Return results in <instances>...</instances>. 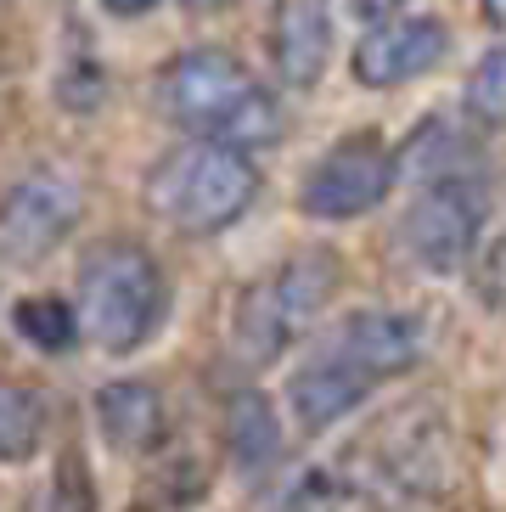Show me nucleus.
<instances>
[{
    "label": "nucleus",
    "instance_id": "obj_1",
    "mask_svg": "<svg viewBox=\"0 0 506 512\" xmlns=\"http://www.w3.org/2000/svg\"><path fill=\"white\" fill-rule=\"evenodd\" d=\"M158 107L192 141H214V147L237 152H259L270 141H282L287 130L276 91L242 57L220 46H192L169 57L158 74Z\"/></svg>",
    "mask_w": 506,
    "mask_h": 512
},
{
    "label": "nucleus",
    "instance_id": "obj_2",
    "mask_svg": "<svg viewBox=\"0 0 506 512\" xmlns=\"http://www.w3.org/2000/svg\"><path fill=\"white\" fill-rule=\"evenodd\" d=\"M164 265L130 237L90 242L74 271L79 327L107 355H135L164 321Z\"/></svg>",
    "mask_w": 506,
    "mask_h": 512
},
{
    "label": "nucleus",
    "instance_id": "obj_3",
    "mask_svg": "<svg viewBox=\"0 0 506 512\" xmlns=\"http://www.w3.org/2000/svg\"><path fill=\"white\" fill-rule=\"evenodd\" d=\"M259 197V169L248 152L214 147V141H186L164 152L147 175V209L180 237H220L253 209Z\"/></svg>",
    "mask_w": 506,
    "mask_h": 512
},
{
    "label": "nucleus",
    "instance_id": "obj_4",
    "mask_svg": "<svg viewBox=\"0 0 506 512\" xmlns=\"http://www.w3.org/2000/svg\"><path fill=\"white\" fill-rule=\"evenodd\" d=\"M338 282H343V265L327 248H304V254L282 259L276 271L259 276L237 299V316H231V344H237V355L248 366L282 361L287 344H298L304 327L327 310Z\"/></svg>",
    "mask_w": 506,
    "mask_h": 512
},
{
    "label": "nucleus",
    "instance_id": "obj_5",
    "mask_svg": "<svg viewBox=\"0 0 506 512\" xmlns=\"http://www.w3.org/2000/svg\"><path fill=\"white\" fill-rule=\"evenodd\" d=\"M490 226V169H456L417 181V197L400 220V248L417 259L422 271L450 276L484 248Z\"/></svg>",
    "mask_w": 506,
    "mask_h": 512
},
{
    "label": "nucleus",
    "instance_id": "obj_6",
    "mask_svg": "<svg viewBox=\"0 0 506 512\" xmlns=\"http://www.w3.org/2000/svg\"><path fill=\"white\" fill-rule=\"evenodd\" d=\"M400 181V152L388 147L377 130H355V136L332 141L298 181V209L321 220V226H338V220H360L372 214Z\"/></svg>",
    "mask_w": 506,
    "mask_h": 512
},
{
    "label": "nucleus",
    "instance_id": "obj_7",
    "mask_svg": "<svg viewBox=\"0 0 506 512\" xmlns=\"http://www.w3.org/2000/svg\"><path fill=\"white\" fill-rule=\"evenodd\" d=\"M85 192L62 169H29L23 181L0 192V259L6 265H40L74 237Z\"/></svg>",
    "mask_w": 506,
    "mask_h": 512
},
{
    "label": "nucleus",
    "instance_id": "obj_8",
    "mask_svg": "<svg viewBox=\"0 0 506 512\" xmlns=\"http://www.w3.org/2000/svg\"><path fill=\"white\" fill-rule=\"evenodd\" d=\"M450 57V29L445 17L433 12H411V17H388L355 40V57H349V74L366 85V91H400L411 79L433 74L439 62Z\"/></svg>",
    "mask_w": 506,
    "mask_h": 512
},
{
    "label": "nucleus",
    "instance_id": "obj_9",
    "mask_svg": "<svg viewBox=\"0 0 506 512\" xmlns=\"http://www.w3.org/2000/svg\"><path fill=\"white\" fill-rule=\"evenodd\" d=\"M327 349L343 366H355L366 383H388V377L411 372L428 349V321L411 310H355L332 327Z\"/></svg>",
    "mask_w": 506,
    "mask_h": 512
},
{
    "label": "nucleus",
    "instance_id": "obj_10",
    "mask_svg": "<svg viewBox=\"0 0 506 512\" xmlns=\"http://www.w3.org/2000/svg\"><path fill=\"white\" fill-rule=\"evenodd\" d=\"M332 57V6L327 0H276L270 12V62L287 91L321 85Z\"/></svg>",
    "mask_w": 506,
    "mask_h": 512
},
{
    "label": "nucleus",
    "instance_id": "obj_11",
    "mask_svg": "<svg viewBox=\"0 0 506 512\" xmlns=\"http://www.w3.org/2000/svg\"><path fill=\"white\" fill-rule=\"evenodd\" d=\"M372 394H377V383H366L355 366H343L338 355L321 344L310 361L293 372V383H287V406H293V422L304 428V434H327L332 422H343L349 411H360Z\"/></svg>",
    "mask_w": 506,
    "mask_h": 512
},
{
    "label": "nucleus",
    "instance_id": "obj_12",
    "mask_svg": "<svg viewBox=\"0 0 506 512\" xmlns=\"http://www.w3.org/2000/svg\"><path fill=\"white\" fill-rule=\"evenodd\" d=\"M90 411H96V428L119 456H152L169 434V406L164 394L152 389L147 377H119V383H102L90 394Z\"/></svg>",
    "mask_w": 506,
    "mask_h": 512
},
{
    "label": "nucleus",
    "instance_id": "obj_13",
    "mask_svg": "<svg viewBox=\"0 0 506 512\" xmlns=\"http://www.w3.org/2000/svg\"><path fill=\"white\" fill-rule=\"evenodd\" d=\"M225 451L242 473H259L282 456V417L259 389H237L225 400Z\"/></svg>",
    "mask_w": 506,
    "mask_h": 512
},
{
    "label": "nucleus",
    "instance_id": "obj_14",
    "mask_svg": "<svg viewBox=\"0 0 506 512\" xmlns=\"http://www.w3.org/2000/svg\"><path fill=\"white\" fill-rule=\"evenodd\" d=\"M45 428H51L45 394L17 383V377H0V462H34L45 445Z\"/></svg>",
    "mask_w": 506,
    "mask_h": 512
},
{
    "label": "nucleus",
    "instance_id": "obj_15",
    "mask_svg": "<svg viewBox=\"0 0 506 512\" xmlns=\"http://www.w3.org/2000/svg\"><path fill=\"white\" fill-rule=\"evenodd\" d=\"M12 332L23 344H34L40 355H68V349L85 338L79 327V310L57 293H29V299L12 304Z\"/></svg>",
    "mask_w": 506,
    "mask_h": 512
},
{
    "label": "nucleus",
    "instance_id": "obj_16",
    "mask_svg": "<svg viewBox=\"0 0 506 512\" xmlns=\"http://www.w3.org/2000/svg\"><path fill=\"white\" fill-rule=\"evenodd\" d=\"M462 107H467V119L484 124V130L506 124V40L473 68V79H467V91H462Z\"/></svg>",
    "mask_w": 506,
    "mask_h": 512
},
{
    "label": "nucleus",
    "instance_id": "obj_17",
    "mask_svg": "<svg viewBox=\"0 0 506 512\" xmlns=\"http://www.w3.org/2000/svg\"><path fill=\"white\" fill-rule=\"evenodd\" d=\"M473 293H478V304H490L495 316H506V231L495 242H484V248H478Z\"/></svg>",
    "mask_w": 506,
    "mask_h": 512
},
{
    "label": "nucleus",
    "instance_id": "obj_18",
    "mask_svg": "<svg viewBox=\"0 0 506 512\" xmlns=\"http://www.w3.org/2000/svg\"><path fill=\"white\" fill-rule=\"evenodd\" d=\"M405 6H411V0H349V17H360V23L372 29V23H388V17H400Z\"/></svg>",
    "mask_w": 506,
    "mask_h": 512
},
{
    "label": "nucleus",
    "instance_id": "obj_19",
    "mask_svg": "<svg viewBox=\"0 0 506 512\" xmlns=\"http://www.w3.org/2000/svg\"><path fill=\"white\" fill-rule=\"evenodd\" d=\"M158 0H102V12L107 17H147Z\"/></svg>",
    "mask_w": 506,
    "mask_h": 512
},
{
    "label": "nucleus",
    "instance_id": "obj_20",
    "mask_svg": "<svg viewBox=\"0 0 506 512\" xmlns=\"http://www.w3.org/2000/svg\"><path fill=\"white\" fill-rule=\"evenodd\" d=\"M478 12H484V23L506 40V0H478Z\"/></svg>",
    "mask_w": 506,
    "mask_h": 512
}]
</instances>
